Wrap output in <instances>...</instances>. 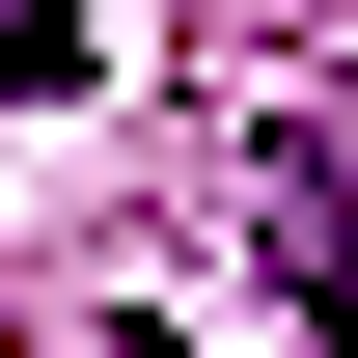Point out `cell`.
I'll use <instances>...</instances> for the list:
<instances>
[{"label": "cell", "instance_id": "cell-1", "mask_svg": "<svg viewBox=\"0 0 358 358\" xmlns=\"http://www.w3.org/2000/svg\"><path fill=\"white\" fill-rule=\"evenodd\" d=\"M248 248H275V303L358 358V110H248Z\"/></svg>", "mask_w": 358, "mask_h": 358}, {"label": "cell", "instance_id": "cell-2", "mask_svg": "<svg viewBox=\"0 0 358 358\" xmlns=\"http://www.w3.org/2000/svg\"><path fill=\"white\" fill-rule=\"evenodd\" d=\"M0 55L28 83H110V0H0Z\"/></svg>", "mask_w": 358, "mask_h": 358}]
</instances>
